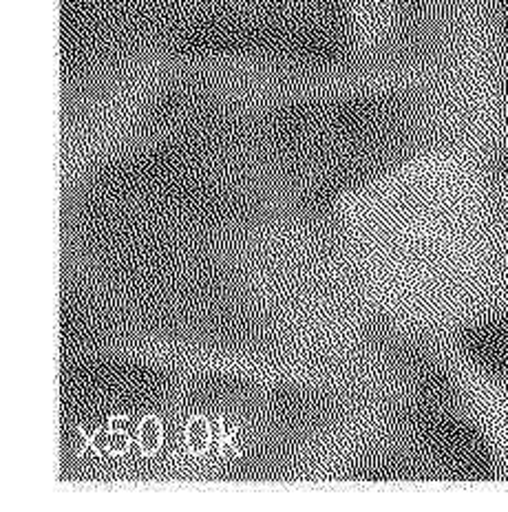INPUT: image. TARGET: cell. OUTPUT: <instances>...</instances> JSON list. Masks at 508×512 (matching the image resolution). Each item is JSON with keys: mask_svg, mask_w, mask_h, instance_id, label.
Masks as SVG:
<instances>
[{"mask_svg": "<svg viewBox=\"0 0 508 512\" xmlns=\"http://www.w3.org/2000/svg\"><path fill=\"white\" fill-rule=\"evenodd\" d=\"M164 442V426L155 415H144L137 426V444L144 455H155Z\"/></svg>", "mask_w": 508, "mask_h": 512, "instance_id": "cell-1", "label": "cell"}, {"mask_svg": "<svg viewBox=\"0 0 508 512\" xmlns=\"http://www.w3.org/2000/svg\"><path fill=\"white\" fill-rule=\"evenodd\" d=\"M210 437H212V430H210V424H208V420L203 418V415H195V418L188 420V424H186V444H188L190 453L201 455V453L208 451Z\"/></svg>", "mask_w": 508, "mask_h": 512, "instance_id": "cell-2", "label": "cell"}, {"mask_svg": "<svg viewBox=\"0 0 508 512\" xmlns=\"http://www.w3.org/2000/svg\"><path fill=\"white\" fill-rule=\"evenodd\" d=\"M89 446L93 448L98 455H104V453H110V430H95V433L89 437Z\"/></svg>", "mask_w": 508, "mask_h": 512, "instance_id": "cell-3", "label": "cell"}, {"mask_svg": "<svg viewBox=\"0 0 508 512\" xmlns=\"http://www.w3.org/2000/svg\"><path fill=\"white\" fill-rule=\"evenodd\" d=\"M131 448V437L124 430H110V453L124 455Z\"/></svg>", "mask_w": 508, "mask_h": 512, "instance_id": "cell-4", "label": "cell"}, {"mask_svg": "<svg viewBox=\"0 0 508 512\" xmlns=\"http://www.w3.org/2000/svg\"><path fill=\"white\" fill-rule=\"evenodd\" d=\"M108 426H110V430H124V433H129V430H131V420L124 418V415H115V418L108 420Z\"/></svg>", "mask_w": 508, "mask_h": 512, "instance_id": "cell-5", "label": "cell"}]
</instances>
